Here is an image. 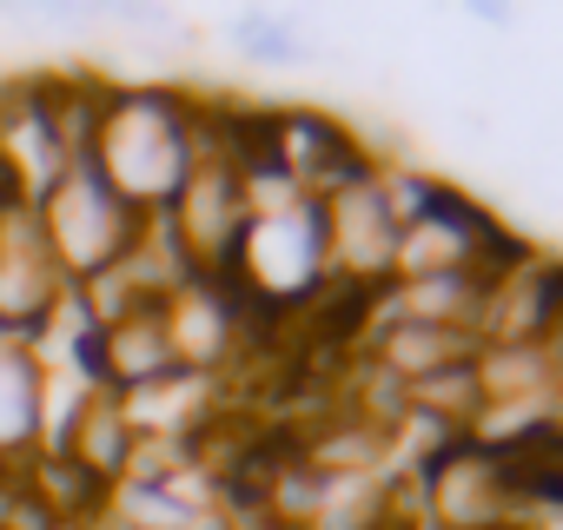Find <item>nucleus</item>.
I'll use <instances>...</instances> for the list:
<instances>
[{"instance_id": "nucleus-10", "label": "nucleus", "mask_w": 563, "mask_h": 530, "mask_svg": "<svg viewBox=\"0 0 563 530\" xmlns=\"http://www.w3.org/2000/svg\"><path fill=\"white\" fill-rule=\"evenodd\" d=\"M365 332H372V365L385 378H398L405 391L438 378V372H451V365H464V358H477V339L444 332V325H418V319H378L372 312Z\"/></svg>"}, {"instance_id": "nucleus-6", "label": "nucleus", "mask_w": 563, "mask_h": 530, "mask_svg": "<svg viewBox=\"0 0 563 530\" xmlns=\"http://www.w3.org/2000/svg\"><path fill=\"white\" fill-rule=\"evenodd\" d=\"M67 292L74 286L60 273V258L47 252V232H41L34 206L0 212V339H27L34 345Z\"/></svg>"}, {"instance_id": "nucleus-3", "label": "nucleus", "mask_w": 563, "mask_h": 530, "mask_svg": "<svg viewBox=\"0 0 563 530\" xmlns=\"http://www.w3.org/2000/svg\"><path fill=\"white\" fill-rule=\"evenodd\" d=\"M232 279L245 299H258L265 312H292L312 306L332 286V258H325V212L319 199H292L278 212H252V232L239 245Z\"/></svg>"}, {"instance_id": "nucleus-12", "label": "nucleus", "mask_w": 563, "mask_h": 530, "mask_svg": "<svg viewBox=\"0 0 563 530\" xmlns=\"http://www.w3.org/2000/svg\"><path fill=\"white\" fill-rule=\"evenodd\" d=\"M67 457H80L107 490H113V484H126V477H133V464H140V431H133L126 405L100 391V398L87 405V418H80V431H74Z\"/></svg>"}, {"instance_id": "nucleus-1", "label": "nucleus", "mask_w": 563, "mask_h": 530, "mask_svg": "<svg viewBox=\"0 0 563 530\" xmlns=\"http://www.w3.org/2000/svg\"><path fill=\"white\" fill-rule=\"evenodd\" d=\"M87 159L126 206L166 212L199 166V100H186L179 87H113Z\"/></svg>"}, {"instance_id": "nucleus-4", "label": "nucleus", "mask_w": 563, "mask_h": 530, "mask_svg": "<svg viewBox=\"0 0 563 530\" xmlns=\"http://www.w3.org/2000/svg\"><path fill=\"white\" fill-rule=\"evenodd\" d=\"M159 312H166L173 358H179V372H192V378H212V372L252 339V325L278 319V312H265L258 299H245L232 273H199V279H186Z\"/></svg>"}, {"instance_id": "nucleus-5", "label": "nucleus", "mask_w": 563, "mask_h": 530, "mask_svg": "<svg viewBox=\"0 0 563 530\" xmlns=\"http://www.w3.org/2000/svg\"><path fill=\"white\" fill-rule=\"evenodd\" d=\"M166 225H173V239L186 245L192 273H232V265H239V245H245V232H252L245 179H239L225 159H199L192 179L179 186V199L166 206Z\"/></svg>"}, {"instance_id": "nucleus-2", "label": "nucleus", "mask_w": 563, "mask_h": 530, "mask_svg": "<svg viewBox=\"0 0 563 530\" xmlns=\"http://www.w3.org/2000/svg\"><path fill=\"white\" fill-rule=\"evenodd\" d=\"M34 219H41V232H47V252L60 258L67 286L100 279L107 265H120V258L140 245V232H146V212L126 206V199L113 192V179H107L93 159H74V166L34 199Z\"/></svg>"}, {"instance_id": "nucleus-9", "label": "nucleus", "mask_w": 563, "mask_h": 530, "mask_svg": "<svg viewBox=\"0 0 563 530\" xmlns=\"http://www.w3.org/2000/svg\"><path fill=\"white\" fill-rule=\"evenodd\" d=\"M87 372H93V385H100L107 398H140V391L166 385V378L179 372L173 339H166V312H159V306H146V312H133V319L107 325V332L93 339Z\"/></svg>"}, {"instance_id": "nucleus-8", "label": "nucleus", "mask_w": 563, "mask_h": 530, "mask_svg": "<svg viewBox=\"0 0 563 530\" xmlns=\"http://www.w3.org/2000/svg\"><path fill=\"white\" fill-rule=\"evenodd\" d=\"M563 332V258L530 252L490 286L477 345H556Z\"/></svg>"}, {"instance_id": "nucleus-13", "label": "nucleus", "mask_w": 563, "mask_h": 530, "mask_svg": "<svg viewBox=\"0 0 563 530\" xmlns=\"http://www.w3.org/2000/svg\"><path fill=\"white\" fill-rule=\"evenodd\" d=\"M232 47L252 67H299V60H312V34L292 14H239L232 21Z\"/></svg>"}, {"instance_id": "nucleus-14", "label": "nucleus", "mask_w": 563, "mask_h": 530, "mask_svg": "<svg viewBox=\"0 0 563 530\" xmlns=\"http://www.w3.org/2000/svg\"><path fill=\"white\" fill-rule=\"evenodd\" d=\"M391 530H405V523H391Z\"/></svg>"}, {"instance_id": "nucleus-11", "label": "nucleus", "mask_w": 563, "mask_h": 530, "mask_svg": "<svg viewBox=\"0 0 563 530\" xmlns=\"http://www.w3.org/2000/svg\"><path fill=\"white\" fill-rule=\"evenodd\" d=\"M41 385L47 365L27 339H0V471L34 464L41 451Z\"/></svg>"}, {"instance_id": "nucleus-7", "label": "nucleus", "mask_w": 563, "mask_h": 530, "mask_svg": "<svg viewBox=\"0 0 563 530\" xmlns=\"http://www.w3.org/2000/svg\"><path fill=\"white\" fill-rule=\"evenodd\" d=\"M325 212V258H332V279L358 286V292H385L398 273V219L385 206L378 173L339 186L332 199H319Z\"/></svg>"}]
</instances>
